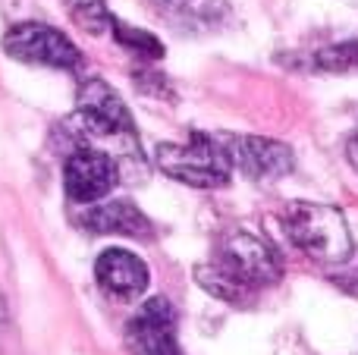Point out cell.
I'll list each match as a JSON object with an SVG mask.
<instances>
[{"label": "cell", "mask_w": 358, "mask_h": 355, "mask_svg": "<svg viewBox=\"0 0 358 355\" xmlns=\"http://www.w3.org/2000/svg\"><path fill=\"white\" fill-rule=\"evenodd\" d=\"M195 280L214 299L248 305L258 289L283 280V258L264 236L252 230H229L220 236L214 258L195 268Z\"/></svg>", "instance_id": "1"}, {"label": "cell", "mask_w": 358, "mask_h": 355, "mask_svg": "<svg viewBox=\"0 0 358 355\" xmlns=\"http://www.w3.org/2000/svg\"><path fill=\"white\" fill-rule=\"evenodd\" d=\"M283 226L289 242L315 261L343 264L352 255V236H349L346 217L334 205L289 201L283 208Z\"/></svg>", "instance_id": "2"}, {"label": "cell", "mask_w": 358, "mask_h": 355, "mask_svg": "<svg viewBox=\"0 0 358 355\" xmlns=\"http://www.w3.org/2000/svg\"><path fill=\"white\" fill-rule=\"evenodd\" d=\"M155 164L164 176L185 182L192 189H220L233 176V164H229L220 138H210L204 132H192L189 142L157 145Z\"/></svg>", "instance_id": "3"}, {"label": "cell", "mask_w": 358, "mask_h": 355, "mask_svg": "<svg viewBox=\"0 0 358 355\" xmlns=\"http://www.w3.org/2000/svg\"><path fill=\"white\" fill-rule=\"evenodd\" d=\"M3 50L19 63L50 69H73L82 66V50L48 22H19L3 35Z\"/></svg>", "instance_id": "4"}, {"label": "cell", "mask_w": 358, "mask_h": 355, "mask_svg": "<svg viewBox=\"0 0 358 355\" xmlns=\"http://www.w3.org/2000/svg\"><path fill=\"white\" fill-rule=\"evenodd\" d=\"M76 119L82 132L92 138H117V142H136V123L129 107L104 79H85L76 92Z\"/></svg>", "instance_id": "5"}, {"label": "cell", "mask_w": 358, "mask_h": 355, "mask_svg": "<svg viewBox=\"0 0 358 355\" xmlns=\"http://www.w3.org/2000/svg\"><path fill=\"white\" fill-rule=\"evenodd\" d=\"M120 182V164L113 154L94 148V145H79L63 164V186L76 205H94L107 198Z\"/></svg>", "instance_id": "6"}, {"label": "cell", "mask_w": 358, "mask_h": 355, "mask_svg": "<svg viewBox=\"0 0 358 355\" xmlns=\"http://www.w3.org/2000/svg\"><path fill=\"white\" fill-rule=\"evenodd\" d=\"M223 151L239 173L252 180H280L296 167V154L286 142L267 136H223Z\"/></svg>", "instance_id": "7"}, {"label": "cell", "mask_w": 358, "mask_h": 355, "mask_svg": "<svg viewBox=\"0 0 358 355\" xmlns=\"http://www.w3.org/2000/svg\"><path fill=\"white\" fill-rule=\"evenodd\" d=\"M129 355H182L176 337V312L167 299H148L126 324Z\"/></svg>", "instance_id": "8"}, {"label": "cell", "mask_w": 358, "mask_h": 355, "mask_svg": "<svg viewBox=\"0 0 358 355\" xmlns=\"http://www.w3.org/2000/svg\"><path fill=\"white\" fill-rule=\"evenodd\" d=\"M76 224L98 236H126V239H151L155 226L132 201H94L85 211L76 214Z\"/></svg>", "instance_id": "9"}, {"label": "cell", "mask_w": 358, "mask_h": 355, "mask_svg": "<svg viewBox=\"0 0 358 355\" xmlns=\"http://www.w3.org/2000/svg\"><path fill=\"white\" fill-rule=\"evenodd\" d=\"M94 277H98L101 289L117 296V299H136L148 289L151 280L148 264L126 249H107L94 261Z\"/></svg>", "instance_id": "10"}, {"label": "cell", "mask_w": 358, "mask_h": 355, "mask_svg": "<svg viewBox=\"0 0 358 355\" xmlns=\"http://www.w3.org/2000/svg\"><path fill=\"white\" fill-rule=\"evenodd\" d=\"M110 31H113V38H117L126 50H132V54L142 57V60H161V57H164V44L157 41L151 31L120 22L117 16H113V22H110Z\"/></svg>", "instance_id": "11"}, {"label": "cell", "mask_w": 358, "mask_h": 355, "mask_svg": "<svg viewBox=\"0 0 358 355\" xmlns=\"http://www.w3.org/2000/svg\"><path fill=\"white\" fill-rule=\"evenodd\" d=\"M66 10L73 16V22L88 35H104L110 31L113 13L104 6V0H66Z\"/></svg>", "instance_id": "12"}, {"label": "cell", "mask_w": 358, "mask_h": 355, "mask_svg": "<svg viewBox=\"0 0 358 355\" xmlns=\"http://www.w3.org/2000/svg\"><path fill=\"white\" fill-rule=\"evenodd\" d=\"M315 66L324 73H349L358 66V41H340L330 48L317 50L315 54Z\"/></svg>", "instance_id": "13"}, {"label": "cell", "mask_w": 358, "mask_h": 355, "mask_svg": "<svg viewBox=\"0 0 358 355\" xmlns=\"http://www.w3.org/2000/svg\"><path fill=\"white\" fill-rule=\"evenodd\" d=\"M330 280H334L343 293H349V296H355V299H358V264H346V261H343V268L336 270Z\"/></svg>", "instance_id": "14"}, {"label": "cell", "mask_w": 358, "mask_h": 355, "mask_svg": "<svg viewBox=\"0 0 358 355\" xmlns=\"http://www.w3.org/2000/svg\"><path fill=\"white\" fill-rule=\"evenodd\" d=\"M346 154H349V164H352L355 173H358V136L352 138V142H349V151H346Z\"/></svg>", "instance_id": "15"}, {"label": "cell", "mask_w": 358, "mask_h": 355, "mask_svg": "<svg viewBox=\"0 0 358 355\" xmlns=\"http://www.w3.org/2000/svg\"><path fill=\"white\" fill-rule=\"evenodd\" d=\"M3 321H6V299H3V293H0V327H3Z\"/></svg>", "instance_id": "16"}]
</instances>
